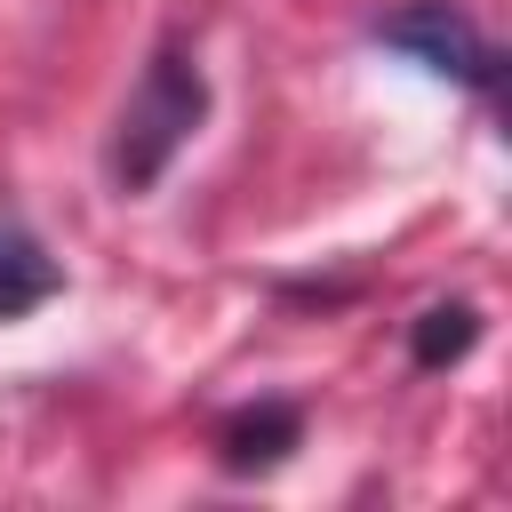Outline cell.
Here are the masks:
<instances>
[{
  "instance_id": "cell-5",
  "label": "cell",
  "mask_w": 512,
  "mask_h": 512,
  "mask_svg": "<svg viewBox=\"0 0 512 512\" xmlns=\"http://www.w3.org/2000/svg\"><path fill=\"white\" fill-rule=\"evenodd\" d=\"M472 344H480V312L472 304H424L416 328H408V360L416 368H456Z\"/></svg>"
},
{
  "instance_id": "cell-1",
  "label": "cell",
  "mask_w": 512,
  "mask_h": 512,
  "mask_svg": "<svg viewBox=\"0 0 512 512\" xmlns=\"http://www.w3.org/2000/svg\"><path fill=\"white\" fill-rule=\"evenodd\" d=\"M208 120V80L184 48H160L136 80V96L120 104V128H112V184L120 192H152L168 176V160L192 144V128Z\"/></svg>"
},
{
  "instance_id": "cell-4",
  "label": "cell",
  "mask_w": 512,
  "mask_h": 512,
  "mask_svg": "<svg viewBox=\"0 0 512 512\" xmlns=\"http://www.w3.org/2000/svg\"><path fill=\"white\" fill-rule=\"evenodd\" d=\"M56 288H64L56 256H48L32 232L0 224V320H24V312H32V304H48Z\"/></svg>"
},
{
  "instance_id": "cell-3",
  "label": "cell",
  "mask_w": 512,
  "mask_h": 512,
  "mask_svg": "<svg viewBox=\"0 0 512 512\" xmlns=\"http://www.w3.org/2000/svg\"><path fill=\"white\" fill-rule=\"evenodd\" d=\"M296 440H304V416H296L288 400H256V408L224 416V432H216V464H224V472H272V464H288Z\"/></svg>"
},
{
  "instance_id": "cell-2",
  "label": "cell",
  "mask_w": 512,
  "mask_h": 512,
  "mask_svg": "<svg viewBox=\"0 0 512 512\" xmlns=\"http://www.w3.org/2000/svg\"><path fill=\"white\" fill-rule=\"evenodd\" d=\"M376 40H384V48H400V56H416L424 72L464 80V88H496V48H488V40H480V24H472L464 8H448V0H416V8L384 16V24H376Z\"/></svg>"
}]
</instances>
